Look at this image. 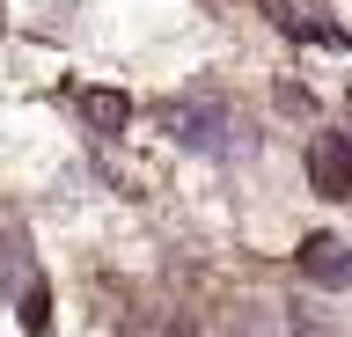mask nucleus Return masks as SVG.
I'll return each instance as SVG.
<instances>
[{"label": "nucleus", "mask_w": 352, "mask_h": 337, "mask_svg": "<svg viewBox=\"0 0 352 337\" xmlns=\"http://www.w3.org/2000/svg\"><path fill=\"white\" fill-rule=\"evenodd\" d=\"M301 279H308V286L345 293L352 286V242H308L301 249Z\"/></svg>", "instance_id": "nucleus-4"}, {"label": "nucleus", "mask_w": 352, "mask_h": 337, "mask_svg": "<svg viewBox=\"0 0 352 337\" xmlns=\"http://www.w3.org/2000/svg\"><path fill=\"white\" fill-rule=\"evenodd\" d=\"M272 8H286L279 23L294 30V37H323V45H330V37H338V30H330V23H316V8H301V0H272Z\"/></svg>", "instance_id": "nucleus-5"}, {"label": "nucleus", "mask_w": 352, "mask_h": 337, "mask_svg": "<svg viewBox=\"0 0 352 337\" xmlns=\"http://www.w3.org/2000/svg\"><path fill=\"white\" fill-rule=\"evenodd\" d=\"M0 286H8L22 323H44V286H37V264H30L22 235H0Z\"/></svg>", "instance_id": "nucleus-2"}, {"label": "nucleus", "mask_w": 352, "mask_h": 337, "mask_svg": "<svg viewBox=\"0 0 352 337\" xmlns=\"http://www.w3.org/2000/svg\"><path fill=\"white\" fill-rule=\"evenodd\" d=\"M308 176L323 198H352V139L345 132H316L308 139Z\"/></svg>", "instance_id": "nucleus-3"}, {"label": "nucleus", "mask_w": 352, "mask_h": 337, "mask_svg": "<svg viewBox=\"0 0 352 337\" xmlns=\"http://www.w3.org/2000/svg\"><path fill=\"white\" fill-rule=\"evenodd\" d=\"M88 117H96V125H118L125 103H118V95H88Z\"/></svg>", "instance_id": "nucleus-6"}, {"label": "nucleus", "mask_w": 352, "mask_h": 337, "mask_svg": "<svg viewBox=\"0 0 352 337\" xmlns=\"http://www.w3.org/2000/svg\"><path fill=\"white\" fill-rule=\"evenodd\" d=\"M154 125L176 139V147H191V154H213V161H228V154H242L250 147V117L242 111H228V103H162L154 111Z\"/></svg>", "instance_id": "nucleus-1"}]
</instances>
